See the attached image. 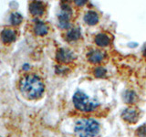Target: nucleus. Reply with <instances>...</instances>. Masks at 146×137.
Returning a JSON list of instances; mask_svg holds the SVG:
<instances>
[{"label": "nucleus", "mask_w": 146, "mask_h": 137, "mask_svg": "<svg viewBox=\"0 0 146 137\" xmlns=\"http://www.w3.org/2000/svg\"><path fill=\"white\" fill-rule=\"evenodd\" d=\"M19 90L23 97L32 100L42 96L45 90V85L39 77L34 74H27L20 80Z\"/></svg>", "instance_id": "f257e3e1"}, {"label": "nucleus", "mask_w": 146, "mask_h": 137, "mask_svg": "<svg viewBox=\"0 0 146 137\" xmlns=\"http://www.w3.org/2000/svg\"><path fill=\"white\" fill-rule=\"evenodd\" d=\"M99 132L100 125L93 119H81L75 125V132L79 137H95Z\"/></svg>", "instance_id": "f03ea898"}, {"label": "nucleus", "mask_w": 146, "mask_h": 137, "mask_svg": "<svg viewBox=\"0 0 146 137\" xmlns=\"http://www.w3.org/2000/svg\"><path fill=\"white\" fill-rule=\"evenodd\" d=\"M73 103L76 109L81 112H91L97 107L98 104L91 102L89 97L82 91H77L73 96Z\"/></svg>", "instance_id": "7ed1b4c3"}, {"label": "nucleus", "mask_w": 146, "mask_h": 137, "mask_svg": "<svg viewBox=\"0 0 146 137\" xmlns=\"http://www.w3.org/2000/svg\"><path fill=\"white\" fill-rule=\"evenodd\" d=\"M72 16L70 7L68 4H62L60 13L58 15V25L63 29H66L70 27V20Z\"/></svg>", "instance_id": "20e7f679"}, {"label": "nucleus", "mask_w": 146, "mask_h": 137, "mask_svg": "<svg viewBox=\"0 0 146 137\" xmlns=\"http://www.w3.org/2000/svg\"><path fill=\"white\" fill-rule=\"evenodd\" d=\"M121 118L128 123H136L140 118V111L135 107H128L121 112Z\"/></svg>", "instance_id": "39448f33"}, {"label": "nucleus", "mask_w": 146, "mask_h": 137, "mask_svg": "<svg viewBox=\"0 0 146 137\" xmlns=\"http://www.w3.org/2000/svg\"><path fill=\"white\" fill-rule=\"evenodd\" d=\"M56 59L58 62L61 63H70L74 61L75 56L72 51L68 49H59L56 54Z\"/></svg>", "instance_id": "423d86ee"}, {"label": "nucleus", "mask_w": 146, "mask_h": 137, "mask_svg": "<svg viewBox=\"0 0 146 137\" xmlns=\"http://www.w3.org/2000/svg\"><path fill=\"white\" fill-rule=\"evenodd\" d=\"M29 12L32 16L39 17L42 16L45 11V5L40 1H33L29 4Z\"/></svg>", "instance_id": "0eeeda50"}, {"label": "nucleus", "mask_w": 146, "mask_h": 137, "mask_svg": "<svg viewBox=\"0 0 146 137\" xmlns=\"http://www.w3.org/2000/svg\"><path fill=\"white\" fill-rule=\"evenodd\" d=\"M88 57V61L93 64H97L102 62L103 59H105V53L102 50H99V49H94V50H91L88 53L87 55Z\"/></svg>", "instance_id": "6e6552de"}, {"label": "nucleus", "mask_w": 146, "mask_h": 137, "mask_svg": "<svg viewBox=\"0 0 146 137\" xmlns=\"http://www.w3.org/2000/svg\"><path fill=\"white\" fill-rule=\"evenodd\" d=\"M16 32L11 29H5L2 30L1 34H0V38L1 40L5 44H10L16 40Z\"/></svg>", "instance_id": "1a4fd4ad"}, {"label": "nucleus", "mask_w": 146, "mask_h": 137, "mask_svg": "<svg viewBox=\"0 0 146 137\" xmlns=\"http://www.w3.org/2000/svg\"><path fill=\"white\" fill-rule=\"evenodd\" d=\"M35 34L36 36H40V37H43L45 35L48 34V32L49 30L48 29V26L46 24L45 22L42 21H38L36 22V24L34 25V29H33Z\"/></svg>", "instance_id": "9d476101"}, {"label": "nucleus", "mask_w": 146, "mask_h": 137, "mask_svg": "<svg viewBox=\"0 0 146 137\" xmlns=\"http://www.w3.org/2000/svg\"><path fill=\"white\" fill-rule=\"evenodd\" d=\"M84 20L88 25L94 26L99 22V15L97 14V12L90 10L86 13V15L84 17Z\"/></svg>", "instance_id": "9b49d317"}, {"label": "nucleus", "mask_w": 146, "mask_h": 137, "mask_svg": "<svg viewBox=\"0 0 146 137\" xmlns=\"http://www.w3.org/2000/svg\"><path fill=\"white\" fill-rule=\"evenodd\" d=\"M110 42H111V39H110L109 36L104 33H100L95 37V43L100 47H106L110 44Z\"/></svg>", "instance_id": "f8f14e48"}, {"label": "nucleus", "mask_w": 146, "mask_h": 137, "mask_svg": "<svg viewBox=\"0 0 146 137\" xmlns=\"http://www.w3.org/2000/svg\"><path fill=\"white\" fill-rule=\"evenodd\" d=\"M67 39L68 41H75L78 40L79 39H80L81 37V33L80 29H71L68 31L67 33Z\"/></svg>", "instance_id": "ddd939ff"}, {"label": "nucleus", "mask_w": 146, "mask_h": 137, "mask_svg": "<svg viewBox=\"0 0 146 137\" xmlns=\"http://www.w3.org/2000/svg\"><path fill=\"white\" fill-rule=\"evenodd\" d=\"M123 100L126 103L132 104L137 100V95L133 90H126L123 94Z\"/></svg>", "instance_id": "4468645a"}, {"label": "nucleus", "mask_w": 146, "mask_h": 137, "mask_svg": "<svg viewBox=\"0 0 146 137\" xmlns=\"http://www.w3.org/2000/svg\"><path fill=\"white\" fill-rule=\"evenodd\" d=\"M23 21V17L21 14L17 12H14L10 15V22L13 26H18L20 25Z\"/></svg>", "instance_id": "2eb2a0df"}, {"label": "nucleus", "mask_w": 146, "mask_h": 137, "mask_svg": "<svg viewBox=\"0 0 146 137\" xmlns=\"http://www.w3.org/2000/svg\"><path fill=\"white\" fill-rule=\"evenodd\" d=\"M93 74L95 77L97 78H103L105 75H106V70L103 67H97L94 68L93 70Z\"/></svg>", "instance_id": "dca6fc26"}, {"label": "nucleus", "mask_w": 146, "mask_h": 137, "mask_svg": "<svg viewBox=\"0 0 146 137\" xmlns=\"http://www.w3.org/2000/svg\"><path fill=\"white\" fill-rule=\"evenodd\" d=\"M136 135L138 137H146V124L140 126L136 130Z\"/></svg>", "instance_id": "f3484780"}, {"label": "nucleus", "mask_w": 146, "mask_h": 137, "mask_svg": "<svg viewBox=\"0 0 146 137\" xmlns=\"http://www.w3.org/2000/svg\"><path fill=\"white\" fill-rule=\"evenodd\" d=\"M75 4L78 5V6H83L84 4H86V1H80V0H79V1H75Z\"/></svg>", "instance_id": "a211bd4d"}, {"label": "nucleus", "mask_w": 146, "mask_h": 137, "mask_svg": "<svg viewBox=\"0 0 146 137\" xmlns=\"http://www.w3.org/2000/svg\"><path fill=\"white\" fill-rule=\"evenodd\" d=\"M143 57L146 59V45H145V47L143 49Z\"/></svg>", "instance_id": "6ab92c4d"}]
</instances>
